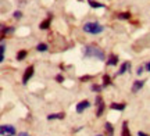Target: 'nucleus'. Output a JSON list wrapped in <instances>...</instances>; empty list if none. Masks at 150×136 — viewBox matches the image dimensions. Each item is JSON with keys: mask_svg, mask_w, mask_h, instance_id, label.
<instances>
[{"mask_svg": "<svg viewBox=\"0 0 150 136\" xmlns=\"http://www.w3.org/2000/svg\"><path fill=\"white\" fill-rule=\"evenodd\" d=\"M0 133H1V136H16L17 131L13 125H8V124L6 125V124H3V125L0 126Z\"/></svg>", "mask_w": 150, "mask_h": 136, "instance_id": "obj_3", "label": "nucleus"}, {"mask_svg": "<svg viewBox=\"0 0 150 136\" xmlns=\"http://www.w3.org/2000/svg\"><path fill=\"white\" fill-rule=\"evenodd\" d=\"M56 81L59 82V83H63V82H64V76L61 75V74H59V75H56Z\"/></svg>", "mask_w": 150, "mask_h": 136, "instance_id": "obj_24", "label": "nucleus"}, {"mask_svg": "<svg viewBox=\"0 0 150 136\" xmlns=\"http://www.w3.org/2000/svg\"><path fill=\"white\" fill-rule=\"evenodd\" d=\"M145 68H146L147 71H150V61H149V63H147V64L145 66Z\"/></svg>", "mask_w": 150, "mask_h": 136, "instance_id": "obj_29", "label": "nucleus"}, {"mask_svg": "<svg viewBox=\"0 0 150 136\" xmlns=\"http://www.w3.org/2000/svg\"><path fill=\"white\" fill-rule=\"evenodd\" d=\"M145 82L146 81H143V79H140V81H135L134 85H132V89H131V90H132V93H138V92H139L140 89L145 86Z\"/></svg>", "mask_w": 150, "mask_h": 136, "instance_id": "obj_9", "label": "nucleus"}, {"mask_svg": "<svg viewBox=\"0 0 150 136\" xmlns=\"http://www.w3.org/2000/svg\"><path fill=\"white\" fill-rule=\"evenodd\" d=\"M104 131H106L107 136L114 135V126L111 125V122H106V124H104Z\"/></svg>", "mask_w": 150, "mask_h": 136, "instance_id": "obj_15", "label": "nucleus"}, {"mask_svg": "<svg viewBox=\"0 0 150 136\" xmlns=\"http://www.w3.org/2000/svg\"><path fill=\"white\" fill-rule=\"evenodd\" d=\"M83 57L86 58H96V60H106V54L96 44H86L83 47Z\"/></svg>", "mask_w": 150, "mask_h": 136, "instance_id": "obj_1", "label": "nucleus"}, {"mask_svg": "<svg viewBox=\"0 0 150 136\" xmlns=\"http://www.w3.org/2000/svg\"><path fill=\"white\" fill-rule=\"evenodd\" d=\"M89 79H93L92 75H85V76H81V81H89Z\"/></svg>", "mask_w": 150, "mask_h": 136, "instance_id": "obj_25", "label": "nucleus"}, {"mask_svg": "<svg viewBox=\"0 0 150 136\" xmlns=\"http://www.w3.org/2000/svg\"><path fill=\"white\" fill-rule=\"evenodd\" d=\"M4 53H6V43L4 40H1V44H0V63L4 61Z\"/></svg>", "mask_w": 150, "mask_h": 136, "instance_id": "obj_18", "label": "nucleus"}, {"mask_svg": "<svg viewBox=\"0 0 150 136\" xmlns=\"http://www.w3.org/2000/svg\"><path fill=\"white\" fill-rule=\"evenodd\" d=\"M97 136H103V135H97Z\"/></svg>", "mask_w": 150, "mask_h": 136, "instance_id": "obj_30", "label": "nucleus"}, {"mask_svg": "<svg viewBox=\"0 0 150 136\" xmlns=\"http://www.w3.org/2000/svg\"><path fill=\"white\" fill-rule=\"evenodd\" d=\"M47 49H49V46L46 43H39L36 46V50L38 51H40V53H45V51H47Z\"/></svg>", "mask_w": 150, "mask_h": 136, "instance_id": "obj_21", "label": "nucleus"}, {"mask_svg": "<svg viewBox=\"0 0 150 136\" xmlns=\"http://www.w3.org/2000/svg\"><path fill=\"white\" fill-rule=\"evenodd\" d=\"M91 107V103H89V100H82L79 103L76 104V113L78 114H82L86 109H89Z\"/></svg>", "mask_w": 150, "mask_h": 136, "instance_id": "obj_7", "label": "nucleus"}, {"mask_svg": "<svg viewBox=\"0 0 150 136\" xmlns=\"http://www.w3.org/2000/svg\"><path fill=\"white\" fill-rule=\"evenodd\" d=\"M117 18L118 20H129V18H131V13H129V11L120 13V14H117Z\"/></svg>", "mask_w": 150, "mask_h": 136, "instance_id": "obj_20", "label": "nucleus"}, {"mask_svg": "<svg viewBox=\"0 0 150 136\" xmlns=\"http://www.w3.org/2000/svg\"><path fill=\"white\" fill-rule=\"evenodd\" d=\"M27 56H28V51H27V50H20V51L17 53L16 58L18 61H22V60H25V58H27Z\"/></svg>", "mask_w": 150, "mask_h": 136, "instance_id": "obj_17", "label": "nucleus"}, {"mask_svg": "<svg viewBox=\"0 0 150 136\" xmlns=\"http://www.w3.org/2000/svg\"><path fill=\"white\" fill-rule=\"evenodd\" d=\"M65 114L64 113H54V114H49L47 115V120L49 121H53V120H64Z\"/></svg>", "mask_w": 150, "mask_h": 136, "instance_id": "obj_12", "label": "nucleus"}, {"mask_svg": "<svg viewBox=\"0 0 150 136\" xmlns=\"http://www.w3.org/2000/svg\"><path fill=\"white\" fill-rule=\"evenodd\" d=\"M82 29H83V32L89 33V35H99L104 31V27L97 21H88L83 24Z\"/></svg>", "mask_w": 150, "mask_h": 136, "instance_id": "obj_2", "label": "nucleus"}, {"mask_svg": "<svg viewBox=\"0 0 150 136\" xmlns=\"http://www.w3.org/2000/svg\"><path fill=\"white\" fill-rule=\"evenodd\" d=\"M121 136H131V132H129L128 122H127V121H124V122H122V129H121Z\"/></svg>", "mask_w": 150, "mask_h": 136, "instance_id": "obj_16", "label": "nucleus"}, {"mask_svg": "<svg viewBox=\"0 0 150 136\" xmlns=\"http://www.w3.org/2000/svg\"><path fill=\"white\" fill-rule=\"evenodd\" d=\"M108 85H111V78H110V75H107V74H104L103 75V87H107Z\"/></svg>", "mask_w": 150, "mask_h": 136, "instance_id": "obj_19", "label": "nucleus"}, {"mask_svg": "<svg viewBox=\"0 0 150 136\" xmlns=\"http://www.w3.org/2000/svg\"><path fill=\"white\" fill-rule=\"evenodd\" d=\"M33 72H35V67L33 66L27 67V70L24 72V76H22V83H24V85H27L28 82H29V79L33 76Z\"/></svg>", "mask_w": 150, "mask_h": 136, "instance_id": "obj_5", "label": "nucleus"}, {"mask_svg": "<svg viewBox=\"0 0 150 136\" xmlns=\"http://www.w3.org/2000/svg\"><path fill=\"white\" fill-rule=\"evenodd\" d=\"M14 27H6L4 24H1V40H4L6 35H11V33H14Z\"/></svg>", "mask_w": 150, "mask_h": 136, "instance_id": "obj_8", "label": "nucleus"}, {"mask_svg": "<svg viewBox=\"0 0 150 136\" xmlns=\"http://www.w3.org/2000/svg\"><path fill=\"white\" fill-rule=\"evenodd\" d=\"M136 74H138V75H142V74H143V67H142V66L138 67V71H136Z\"/></svg>", "mask_w": 150, "mask_h": 136, "instance_id": "obj_26", "label": "nucleus"}, {"mask_svg": "<svg viewBox=\"0 0 150 136\" xmlns=\"http://www.w3.org/2000/svg\"><path fill=\"white\" fill-rule=\"evenodd\" d=\"M95 103H96V107H97L96 117H102L103 113H104V110H106V106H104V101H103L102 96H96V100H95Z\"/></svg>", "mask_w": 150, "mask_h": 136, "instance_id": "obj_4", "label": "nucleus"}, {"mask_svg": "<svg viewBox=\"0 0 150 136\" xmlns=\"http://www.w3.org/2000/svg\"><path fill=\"white\" fill-rule=\"evenodd\" d=\"M13 17H14L16 20H21V18H22V13L20 10H17V11H14V13H13Z\"/></svg>", "mask_w": 150, "mask_h": 136, "instance_id": "obj_23", "label": "nucleus"}, {"mask_svg": "<svg viewBox=\"0 0 150 136\" xmlns=\"http://www.w3.org/2000/svg\"><path fill=\"white\" fill-rule=\"evenodd\" d=\"M88 4L91 6L92 8H104L106 4H102L100 1H96V0H88Z\"/></svg>", "mask_w": 150, "mask_h": 136, "instance_id": "obj_13", "label": "nucleus"}, {"mask_svg": "<svg viewBox=\"0 0 150 136\" xmlns=\"http://www.w3.org/2000/svg\"><path fill=\"white\" fill-rule=\"evenodd\" d=\"M52 20H53V14H50V13H49V14H47V18H46L45 21H42L40 24H39V28H40L42 31H46V29H49V28H50V25H52Z\"/></svg>", "mask_w": 150, "mask_h": 136, "instance_id": "obj_6", "label": "nucleus"}, {"mask_svg": "<svg viewBox=\"0 0 150 136\" xmlns=\"http://www.w3.org/2000/svg\"><path fill=\"white\" fill-rule=\"evenodd\" d=\"M118 56L117 54H114V53H111V54L107 57V66L108 67H114V66H117L118 64Z\"/></svg>", "mask_w": 150, "mask_h": 136, "instance_id": "obj_11", "label": "nucleus"}, {"mask_svg": "<svg viewBox=\"0 0 150 136\" xmlns=\"http://www.w3.org/2000/svg\"><path fill=\"white\" fill-rule=\"evenodd\" d=\"M138 136H150V135H147V133H145V132L139 131V132H138Z\"/></svg>", "mask_w": 150, "mask_h": 136, "instance_id": "obj_28", "label": "nucleus"}, {"mask_svg": "<svg viewBox=\"0 0 150 136\" xmlns=\"http://www.w3.org/2000/svg\"><path fill=\"white\" fill-rule=\"evenodd\" d=\"M129 70H131V63L125 61V63H122V64H121L120 70L117 71V75H124V74H125V72H128Z\"/></svg>", "mask_w": 150, "mask_h": 136, "instance_id": "obj_10", "label": "nucleus"}, {"mask_svg": "<svg viewBox=\"0 0 150 136\" xmlns=\"http://www.w3.org/2000/svg\"><path fill=\"white\" fill-rule=\"evenodd\" d=\"M127 107L125 103H111L110 104V109L111 110H118V111H124Z\"/></svg>", "mask_w": 150, "mask_h": 136, "instance_id": "obj_14", "label": "nucleus"}, {"mask_svg": "<svg viewBox=\"0 0 150 136\" xmlns=\"http://www.w3.org/2000/svg\"><path fill=\"white\" fill-rule=\"evenodd\" d=\"M91 89H92V90H93V92L100 93V92H102V89H103V86H100V85H92V86H91Z\"/></svg>", "mask_w": 150, "mask_h": 136, "instance_id": "obj_22", "label": "nucleus"}, {"mask_svg": "<svg viewBox=\"0 0 150 136\" xmlns=\"http://www.w3.org/2000/svg\"><path fill=\"white\" fill-rule=\"evenodd\" d=\"M18 136H29L28 132H18Z\"/></svg>", "mask_w": 150, "mask_h": 136, "instance_id": "obj_27", "label": "nucleus"}]
</instances>
